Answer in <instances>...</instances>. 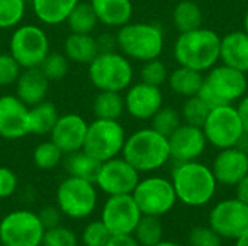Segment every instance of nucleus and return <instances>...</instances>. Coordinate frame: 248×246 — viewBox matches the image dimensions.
Returning a JSON list of instances; mask_svg holds the SVG:
<instances>
[{
    "label": "nucleus",
    "mask_w": 248,
    "mask_h": 246,
    "mask_svg": "<svg viewBox=\"0 0 248 246\" xmlns=\"http://www.w3.org/2000/svg\"><path fill=\"white\" fill-rule=\"evenodd\" d=\"M221 36L209 28H196L179 33L173 55L179 65L206 72L219 61Z\"/></svg>",
    "instance_id": "obj_1"
},
{
    "label": "nucleus",
    "mask_w": 248,
    "mask_h": 246,
    "mask_svg": "<svg viewBox=\"0 0 248 246\" xmlns=\"http://www.w3.org/2000/svg\"><path fill=\"white\" fill-rule=\"evenodd\" d=\"M171 183L177 200L190 207H202L208 204L214 199L218 187L211 167L198 159L177 162L171 174Z\"/></svg>",
    "instance_id": "obj_2"
},
{
    "label": "nucleus",
    "mask_w": 248,
    "mask_h": 246,
    "mask_svg": "<svg viewBox=\"0 0 248 246\" xmlns=\"http://www.w3.org/2000/svg\"><path fill=\"white\" fill-rule=\"evenodd\" d=\"M121 155L140 174L157 171L171 159L169 138L153 128H142L126 136Z\"/></svg>",
    "instance_id": "obj_3"
},
{
    "label": "nucleus",
    "mask_w": 248,
    "mask_h": 246,
    "mask_svg": "<svg viewBox=\"0 0 248 246\" xmlns=\"http://www.w3.org/2000/svg\"><path fill=\"white\" fill-rule=\"evenodd\" d=\"M116 46L131 61L145 62L160 58L164 51V32L151 22H129L118 29Z\"/></svg>",
    "instance_id": "obj_4"
},
{
    "label": "nucleus",
    "mask_w": 248,
    "mask_h": 246,
    "mask_svg": "<svg viewBox=\"0 0 248 246\" xmlns=\"http://www.w3.org/2000/svg\"><path fill=\"white\" fill-rule=\"evenodd\" d=\"M247 74L230 65L221 64L212 67L203 75V84L199 91L211 109L224 104H234L247 94Z\"/></svg>",
    "instance_id": "obj_5"
},
{
    "label": "nucleus",
    "mask_w": 248,
    "mask_h": 246,
    "mask_svg": "<svg viewBox=\"0 0 248 246\" xmlns=\"http://www.w3.org/2000/svg\"><path fill=\"white\" fill-rule=\"evenodd\" d=\"M90 83L99 91H125L134 81L131 59L119 51L99 52L87 65Z\"/></svg>",
    "instance_id": "obj_6"
},
{
    "label": "nucleus",
    "mask_w": 248,
    "mask_h": 246,
    "mask_svg": "<svg viewBox=\"0 0 248 246\" xmlns=\"http://www.w3.org/2000/svg\"><path fill=\"white\" fill-rule=\"evenodd\" d=\"M55 206L73 220L89 217L97 206V187L93 181L68 175L55 191Z\"/></svg>",
    "instance_id": "obj_7"
},
{
    "label": "nucleus",
    "mask_w": 248,
    "mask_h": 246,
    "mask_svg": "<svg viewBox=\"0 0 248 246\" xmlns=\"http://www.w3.org/2000/svg\"><path fill=\"white\" fill-rule=\"evenodd\" d=\"M126 141V132L119 120L93 119L89 123L83 151L105 162L122 154Z\"/></svg>",
    "instance_id": "obj_8"
},
{
    "label": "nucleus",
    "mask_w": 248,
    "mask_h": 246,
    "mask_svg": "<svg viewBox=\"0 0 248 246\" xmlns=\"http://www.w3.org/2000/svg\"><path fill=\"white\" fill-rule=\"evenodd\" d=\"M9 52L23 70L36 68L49 54L48 35L38 25H17L9 41Z\"/></svg>",
    "instance_id": "obj_9"
},
{
    "label": "nucleus",
    "mask_w": 248,
    "mask_h": 246,
    "mask_svg": "<svg viewBox=\"0 0 248 246\" xmlns=\"http://www.w3.org/2000/svg\"><path fill=\"white\" fill-rule=\"evenodd\" d=\"M202 129L208 144L217 149L237 146L246 133L234 104H224L211 109Z\"/></svg>",
    "instance_id": "obj_10"
},
{
    "label": "nucleus",
    "mask_w": 248,
    "mask_h": 246,
    "mask_svg": "<svg viewBox=\"0 0 248 246\" xmlns=\"http://www.w3.org/2000/svg\"><path fill=\"white\" fill-rule=\"evenodd\" d=\"M45 228L38 213L17 209L0 220V244L4 246H41Z\"/></svg>",
    "instance_id": "obj_11"
},
{
    "label": "nucleus",
    "mask_w": 248,
    "mask_h": 246,
    "mask_svg": "<svg viewBox=\"0 0 248 246\" xmlns=\"http://www.w3.org/2000/svg\"><path fill=\"white\" fill-rule=\"evenodd\" d=\"M132 197L142 215L157 217L169 213L177 202L171 180L158 175L140 180L132 191Z\"/></svg>",
    "instance_id": "obj_12"
},
{
    "label": "nucleus",
    "mask_w": 248,
    "mask_h": 246,
    "mask_svg": "<svg viewBox=\"0 0 248 246\" xmlns=\"http://www.w3.org/2000/svg\"><path fill=\"white\" fill-rule=\"evenodd\" d=\"M140 180V173L119 155L100 164L94 184L106 196H119L132 194Z\"/></svg>",
    "instance_id": "obj_13"
},
{
    "label": "nucleus",
    "mask_w": 248,
    "mask_h": 246,
    "mask_svg": "<svg viewBox=\"0 0 248 246\" xmlns=\"http://www.w3.org/2000/svg\"><path fill=\"white\" fill-rule=\"evenodd\" d=\"M142 213L137 206L132 194L108 196L100 220L112 235H131L134 233Z\"/></svg>",
    "instance_id": "obj_14"
},
{
    "label": "nucleus",
    "mask_w": 248,
    "mask_h": 246,
    "mask_svg": "<svg viewBox=\"0 0 248 246\" xmlns=\"http://www.w3.org/2000/svg\"><path fill=\"white\" fill-rule=\"evenodd\" d=\"M209 226L222 239H238L248 231V204L237 197L217 203L209 213Z\"/></svg>",
    "instance_id": "obj_15"
},
{
    "label": "nucleus",
    "mask_w": 248,
    "mask_h": 246,
    "mask_svg": "<svg viewBox=\"0 0 248 246\" xmlns=\"http://www.w3.org/2000/svg\"><path fill=\"white\" fill-rule=\"evenodd\" d=\"M124 100L125 112L137 120H151L164 103L161 88L142 81L132 83L125 90Z\"/></svg>",
    "instance_id": "obj_16"
},
{
    "label": "nucleus",
    "mask_w": 248,
    "mask_h": 246,
    "mask_svg": "<svg viewBox=\"0 0 248 246\" xmlns=\"http://www.w3.org/2000/svg\"><path fill=\"white\" fill-rule=\"evenodd\" d=\"M29 133V106L16 94L0 96V138L20 139Z\"/></svg>",
    "instance_id": "obj_17"
},
{
    "label": "nucleus",
    "mask_w": 248,
    "mask_h": 246,
    "mask_svg": "<svg viewBox=\"0 0 248 246\" xmlns=\"http://www.w3.org/2000/svg\"><path fill=\"white\" fill-rule=\"evenodd\" d=\"M169 145L171 159L176 162H189L196 161L205 152L208 141L202 128L182 123L169 136Z\"/></svg>",
    "instance_id": "obj_18"
},
{
    "label": "nucleus",
    "mask_w": 248,
    "mask_h": 246,
    "mask_svg": "<svg viewBox=\"0 0 248 246\" xmlns=\"http://www.w3.org/2000/svg\"><path fill=\"white\" fill-rule=\"evenodd\" d=\"M211 170L218 184L235 187L248 174V154L238 146L219 149Z\"/></svg>",
    "instance_id": "obj_19"
},
{
    "label": "nucleus",
    "mask_w": 248,
    "mask_h": 246,
    "mask_svg": "<svg viewBox=\"0 0 248 246\" xmlns=\"http://www.w3.org/2000/svg\"><path fill=\"white\" fill-rule=\"evenodd\" d=\"M89 123L77 113L61 115L54 125L49 139L62 151L64 155L83 149Z\"/></svg>",
    "instance_id": "obj_20"
},
{
    "label": "nucleus",
    "mask_w": 248,
    "mask_h": 246,
    "mask_svg": "<svg viewBox=\"0 0 248 246\" xmlns=\"http://www.w3.org/2000/svg\"><path fill=\"white\" fill-rule=\"evenodd\" d=\"M49 80L42 74V71L36 68H25L22 70L19 78L15 83L16 91L15 94L26 104L35 106L44 100H46V94L49 91Z\"/></svg>",
    "instance_id": "obj_21"
},
{
    "label": "nucleus",
    "mask_w": 248,
    "mask_h": 246,
    "mask_svg": "<svg viewBox=\"0 0 248 246\" xmlns=\"http://www.w3.org/2000/svg\"><path fill=\"white\" fill-rule=\"evenodd\" d=\"M219 61L248 74V33L232 30L221 38Z\"/></svg>",
    "instance_id": "obj_22"
},
{
    "label": "nucleus",
    "mask_w": 248,
    "mask_h": 246,
    "mask_svg": "<svg viewBox=\"0 0 248 246\" xmlns=\"http://www.w3.org/2000/svg\"><path fill=\"white\" fill-rule=\"evenodd\" d=\"M99 23L108 28H122L129 23L134 13L131 0H90Z\"/></svg>",
    "instance_id": "obj_23"
},
{
    "label": "nucleus",
    "mask_w": 248,
    "mask_h": 246,
    "mask_svg": "<svg viewBox=\"0 0 248 246\" xmlns=\"http://www.w3.org/2000/svg\"><path fill=\"white\" fill-rule=\"evenodd\" d=\"M64 55L70 62L89 65L99 54L97 41L92 33H70L64 41Z\"/></svg>",
    "instance_id": "obj_24"
},
{
    "label": "nucleus",
    "mask_w": 248,
    "mask_h": 246,
    "mask_svg": "<svg viewBox=\"0 0 248 246\" xmlns=\"http://www.w3.org/2000/svg\"><path fill=\"white\" fill-rule=\"evenodd\" d=\"M35 16L44 25L64 23L80 0H29Z\"/></svg>",
    "instance_id": "obj_25"
},
{
    "label": "nucleus",
    "mask_w": 248,
    "mask_h": 246,
    "mask_svg": "<svg viewBox=\"0 0 248 246\" xmlns=\"http://www.w3.org/2000/svg\"><path fill=\"white\" fill-rule=\"evenodd\" d=\"M167 83L174 94L187 99L199 94L203 84V72L179 65L169 74Z\"/></svg>",
    "instance_id": "obj_26"
},
{
    "label": "nucleus",
    "mask_w": 248,
    "mask_h": 246,
    "mask_svg": "<svg viewBox=\"0 0 248 246\" xmlns=\"http://www.w3.org/2000/svg\"><path fill=\"white\" fill-rule=\"evenodd\" d=\"M60 115L52 101L44 100L29 107V133L31 135H49Z\"/></svg>",
    "instance_id": "obj_27"
},
{
    "label": "nucleus",
    "mask_w": 248,
    "mask_h": 246,
    "mask_svg": "<svg viewBox=\"0 0 248 246\" xmlns=\"http://www.w3.org/2000/svg\"><path fill=\"white\" fill-rule=\"evenodd\" d=\"M62 164L68 175L94 183L102 162L93 158L92 155H89L86 151L80 149V151L64 155Z\"/></svg>",
    "instance_id": "obj_28"
},
{
    "label": "nucleus",
    "mask_w": 248,
    "mask_h": 246,
    "mask_svg": "<svg viewBox=\"0 0 248 246\" xmlns=\"http://www.w3.org/2000/svg\"><path fill=\"white\" fill-rule=\"evenodd\" d=\"M94 119L119 120L125 112V100L119 91H99L92 103Z\"/></svg>",
    "instance_id": "obj_29"
},
{
    "label": "nucleus",
    "mask_w": 248,
    "mask_h": 246,
    "mask_svg": "<svg viewBox=\"0 0 248 246\" xmlns=\"http://www.w3.org/2000/svg\"><path fill=\"white\" fill-rule=\"evenodd\" d=\"M171 20L174 28L182 32H187L196 28H201L203 23V12L196 1L182 0L179 1L171 13Z\"/></svg>",
    "instance_id": "obj_30"
},
{
    "label": "nucleus",
    "mask_w": 248,
    "mask_h": 246,
    "mask_svg": "<svg viewBox=\"0 0 248 246\" xmlns=\"http://www.w3.org/2000/svg\"><path fill=\"white\" fill-rule=\"evenodd\" d=\"M65 23L73 33H92L96 29L99 20L90 1H78L70 12Z\"/></svg>",
    "instance_id": "obj_31"
},
{
    "label": "nucleus",
    "mask_w": 248,
    "mask_h": 246,
    "mask_svg": "<svg viewBox=\"0 0 248 246\" xmlns=\"http://www.w3.org/2000/svg\"><path fill=\"white\" fill-rule=\"evenodd\" d=\"M135 239L141 246H154L163 241L164 229L160 217L142 215L134 233Z\"/></svg>",
    "instance_id": "obj_32"
},
{
    "label": "nucleus",
    "mask_w": 248,
    "mask_h": 246,
    "mask_svg": "<svg viewBox=\"0 0 248 246\" xmlns=\"http://www.w3.org/2000/svg\"><path fill=\"white\" fill-rule=\"evenodd\" d=\"M32 159H33V164L36 168L44 170V171H49V170L57 168L62 162L64 154L49 139V141H44L35 146L33 154H32Z\"/></svg>",
    "instance_id": "obj_33"
},
{
    "label": "nucleus",
    "mask_w": 248,
    "mask_h": 246,
    "mask_svg": "<svg viewBox=\"0 0 248 246\" xmlns=\"http://www.w3.org/2000/svg\"><path fill=\"white\" fill-rule=\"evenodd\" d=\"M209 112H211V107L202 97L192 96V97L186 99L180 115H182L183 123L202 128L206 117H208V115H209Z\"/></svg>",
    "instance_id": "obj_34"
},
{
    "label": "nucleus",
    "mask_w": 248,
    "mask_h": 246,
    "mask_svg": "<svg viewBox=\"0 0 248 246\" xmlns=\"http://www.w3.org/2000/svg\"><path fill=\"white\" fill-rule=\"evenodd\" d=\"M70 64L71 62L64 55V52H49L38 68L49 81H60L68 74Z\"/></svg>",
    "instance_id": "obj_35"
},
{
    "label": "nucleus",
    "mask_w": 248,
    "mask_h": 246,
    "mask_svg": "<svg viewBox=\"0 0 248 246\" xmlns=\"http://www.w3.org/2000/svg\"><path fill=\"white\" fill-rule=\"evenodd\" d=\"M28 0H0V29H15L23 20Z\"/></svg>",
    "instance_id": "obj_36"
},
{
    "label": "nucleus",
    "mask_w": 248,
    "mask_h": 246,
    "mask_svg": "<svg viewBox=\"0 0 248 246\" xmlns=\"http://www.w3.org/2000/svg\"><path fill=\"white\" fill-rule=\"evenodd\" d=\"M183 123L180 112L173 107H161L153 117H151V128L164 136H170L180 125Z\"/></svg>",
    "instance_id": "obj_37"
},
{
    "label": "nucleus",
    "mask_w": 248,
    "mask_h": 246,
    "mask_svg": "<svg viewBox=\"0 0 248 246\" xmlns=\"http://www.w3.org/2000/svg\"><path fill=\"white\" fill-rule=\"evenodd\" d=\"M169 74L170 72H169L167 65L160 58L142 62V67L140 71L141 81L150 86H155V87H161L164 83H167Z\"/></svg>",
    "instance_id": "obj_38"
},
{
    "label": "nucleus",
    "mask_w": 248,
    "mask_h": 246,
    "mask_svg": "<svg viewBox=\"0 0 248 246\" xmlns=\"http://www.w3.org/2000/svg\"><path fill=\"white\" fill-rule=\"evenodd\" d=\"M41 246H78V238L70 228L58 225L45 229Z\"/></svg>",
    "instance_id": "obj_39"
},
{
    "label": "nucleus",
    "mask_w": 248,
    "mask_h": 246,
    "mask_svg": "<svg viewBox=\"0 0 248 246\" xmlns=\"http://www.w3.org/2000/svg\"><path fill=\"white\" fill-rule=\"evenodd\" d=\"M110 236L112 233L105 226V223L99 219V220H92L84 226L80 241L83 246H106Z\"/></svg>",
    "instance_id": "obj_40"
},
{
    "label": "nucleus",
    "mask_w": 248,
    "mask_h": 246,
    "mask_svg": "<svg viewBox=\"0 0 248 246\" xmlns=\"http://www.w3.org/2000/svg\"><path fill=\"white\" fill-rule=\"evenodd\" d=\"M22 67L10 52H0V87L13 86L22 72Z\"/></svg>",
    "instance_id": "obj_41"
},
{
    "label": "nucleus",
    "mask_w": 248,
    "mask_h": 246,
    "mask_svg": "<svg viewBox=\"0 0 248 246\" xmlns=\"http://www.w3.org/2000/svg\"><path fill=\"white\" fill-rule=\"evenodd\" d=\"M190 246H222V238L211 226H196L187 236Z\"/></svg>",
    "instance_id": "obj_42"
},
{
    "label": "nucleus",
    "mask_w": 248,
    "mask_h": 246,
    "mask_svg": "<svg viewBox=\"0 0 248 246\" xmlns=\"http://www.w3.org/2000/svg\"><path fill=\"white\" fill-rule=\"evenodd\" d=\"M19 180L16 173L9 167H0V199H9L15 194Z\"/></svg>",
    "instance_id": "obj_43"
},
{
    "label": "nucleus",
    "mask_w": 248,
    "mask_h": 246,
    "mask_svg": "<svg viewBox=\"0 0 248 246\" xmlns=\"http://www.w3.org/2000/svg\"><path fill=\"white\" fill-rule=\"evenodd\" d=\"M38 217H39L42 226L45 229H49V228L61 225L62 213L60 212V209L57 206H46L38 213Z\"/></svg>",
    "instance_id": "obj_44"
},
{
    "label": "nucleus",
    "mask_w": 248,
    "mask_h": 246,
    "mask_svg": "<svg viewBox=\"0 0 248 246\" xmlns=\"http://www.w3.org/2000/svg\"><path fill=\"white\" fill-rule=\"evenodd\" d=\"M97 41V48L99 52H108V51H115L116 46V36L112 33H102L100 36L96 38Z\"/></svg>",
    "instance_id": "obj_45"
},
{
    "label": "nucleus",
    "mask_w": 248,
    "mask_h": 246,
    "mask_svg": "<svg viewBox=\"0 0 248 246\" xmlns=\"http://www.w3.org/2000/svg\"><path fill=\"white\" fill-rule=\"evenodd\" d=\"M106 246H141L135 236L131 235H112Z\"/></svg>",
    "instance_id": "obj_46"
},
{
    "label": "nucleus",
    "mask_w": 248,
    "mask_h": 246,
    "mask_svg": "<svg viewBox=\"0 0 248 246\" xmlns=\"http://www.w3.org/2000/svg\"><path fill=\"white\" fill-rule=\"evenodd\" d=\"M237 103H238V104H237L235 107H237V112H238V115H240V119H241L244 132L248 133V94H246L243 99H240Z\"/></svg>",
    "instance_id": "obj_47"
},
{
    "label": "nucleus",
    "mask_w": 248,
    "mask_h": 246,
    "mask_svg": "<svg viewBox=\"0 0 248 246\" xmlns=\"http://www.w3.org/2000/svg\"><path fill=\"white\" fill-rule=\"evenodd\" d=\"M235 191H237V199L248 204V174L235 186Z\"/></svg>",
    "instance_id": "obj_48"
},
{
    "label": "nucleus",
    "mask_w": 248,
    "mask_h": 246,
    "mask_svg": "<svg viewBox=\"0 0 248 246\" xmlns=\"http://www.w3.org/2000/svg\"><path fill=\"white\" fill-rule=\"evenodd\" d=\"M235 246H248V231L243 233L238 239H235Z\"/></svg>",
    "instance_id": "obj_49"
},
{
    "label": "nucleus",
    "mask_w": 248,
    "mask_h": 246,
    "mask_svg": "<svg viewBox=\"0 0 248 246\" xmlns=\"http://www.w3.org/2000/svg\"><path fill=\"white\" fill-rule=\"evenodd\" d=\"M154 246H182L179 245V244H176V242H171V241H161V242H158L157 245Z\"/></svg>",
    "instance_id": "obj_50"
},
{
    "label": "nucleus",
    "mask_w": 248,
    "mask_h": 246,
    "mask_svg": "<svg viewBox=\"0 0 248 246\" xmlns=\"http://www.w3.org/2000/svg\"><path fill=\"white\" fill-rule=\"evenodd\" d=\"M244 30L248 33V9L247 12H246V14H244Z\"/></svg>",
    "instance_id": "obj_51"
},
{
    "label": "nucleus",
    "mask_w": 248,
    "mask_h": 246,
    "mask_svg": "<svg viewBox=\"0 0 248 246\" xmlns=\"http://www.w3.org/2000/svg\"><path fill=\"white\" fill-rule=\"evenodd\" d=\"M0 246H4V245H1V244H0Z\"/></svg>",
    "instance_id": "obj_52"
},
{
    "label": "nucleus",
    "mask_w": 248,
    "mask_h": 246,
    "mask_svg": "<svg viewBox=\"0 0 248 246\" xmlns=\"http://www.w3.org/2000/svg\"><path fill=\"white\" fill-rule=\"evenodd\" d=\"M28 1H29V0H28Z\"/></svg>",
    "instance_id": "obj_53"
}]
</instances>
